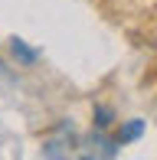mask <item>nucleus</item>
<instances>
[{"instance_id":"obj_2","label":"nucleus","mask_w":157,"mask_h":160,"mask_svg":"<svg viewBox=\"0 0 157 160\" xmlns=\"http://www.w3.org/2000/svg\"><path fill=\"white\" fill-rule=\"evenodd\" d=\"M89 144L95 147V154H98V157H115V154H118V147H121L118 137H115V141H111V137H105V128H95V131H92Z\"/></svg>"},{"instance_id":"obj_5","label":"nucleus","mask_w":157,"mask_h":160,"mask_svg":"<svg viewBox=\"0 0 157 160\" xmlns=\"http://www.w3.org/2000/svg\"><path fill=\"white\" fill-rule=\"evenodd\" d=\"M111 121H115V111L108 105H98L95 108V128H111Z\"/></svg>"},{"instance_id":"obj_3","label":"nucleus","mask_w":157,"mask_h":160,"mask_svg":"<svg viewBox=\"0 0 157 160\" xmlns=\"http://www.w3.org/2000/svg\"><path fill=\"white\" fill-rule=\"evenodd\" d=\"M141 131H144V121H138V118H134V121H128V124H124V128L118 131V144L138 141V137H141Z\"/></svg>"},{"instance_id":"obj_1","label":"nucleus","mask_w":157,"mask_h":160,"mask_svg":"<svg viewBox=\"0 0 157 160\" xmlns=\"http://www.w3.org/2000/svg\"><path fill=\"white\" fill-rule=\"evenodd\" d=\"M75 147H78V141H75L72 124H69V121H59L53 131H46V134H43L39 154L49 157V160H62V157H72Z\"/></svg>"},{"instance_id":"obj_4","label":"nucleus","mask_w":157,"mask_h":160,"mask_svg":"<svg viewBox=\"0 0 157 160\" xmlns=\"http://www.w3.org/2000/svg\"><path fill=\"white\" fill-rule=\"evenodd\" d=\"M10 52L17 56L20 62H26V65H30V62H36V52H33V49L26 46L23 39H13V42H10Z\"/></svg>"}]
</instances>
